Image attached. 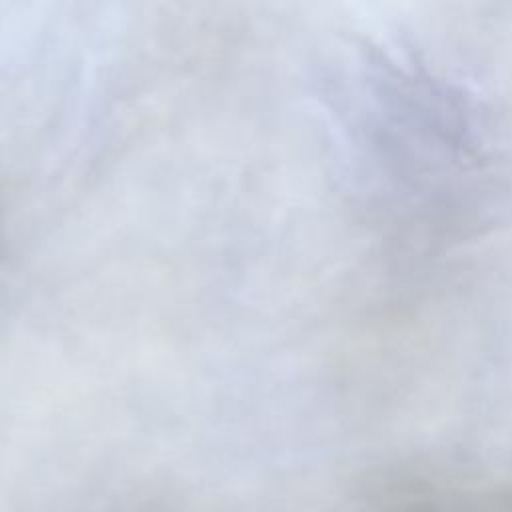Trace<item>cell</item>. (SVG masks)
<instances>
[{"label":"cell","mask_w":512,"mask_h":512,"mask_svg":"<svg viewBox=\"0 0 512 512\" xmlns=\"http://www.w3.org/2000/svg\"><path fill=\"white\" fill-rule=\"evenodd\" d=\"M314 258L352 436H512V64L338 76L318 116Z\"/></svg>","instance_id":"1"}]
</instances>
